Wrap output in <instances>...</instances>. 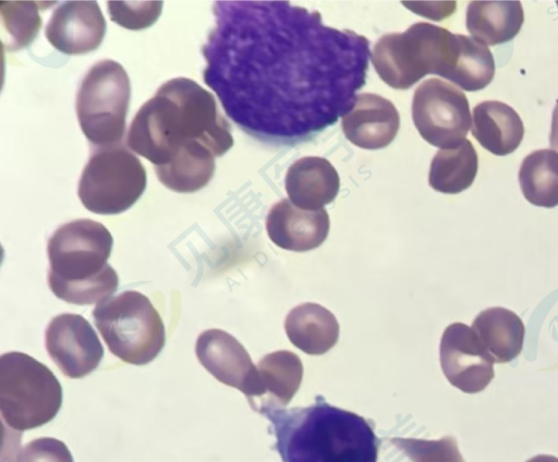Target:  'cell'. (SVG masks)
Wrapping results in <instances>:
<instances>
[{
    "label": "cell",
    "mask_w": 558,
    "mask_h": 462,
    "mask_svg": "<svg viewBox=\"0 0 558 462\" xmlns=\"http://www.w3.org/2000/svg\"><path fill=\"white\" fill-rule=\"evenodd\" d=\"M550 146L558 153V99L551 117Z\"/></svg>",
    "instance_id": "cell-30"
},
{
    "label": "cell",
    "mask_w": 558,
    "mask_h": 462,
    "mask_svg": "<svg viewBox=\"0 0 558 462\" xmlns=\"http://www.w3.org/2000/svg\"><path fill=\"white\" fill-rule=\"evenodd\" d=\"M329 227V216L324 208L302 209L287 198L274 204L266 218V230L271 242L293 252L320 246L327 239Z\"/></svg>",
    "instance_id": "cell-15"
},
{
    "label": "cell",
    "mask_w": 558,
    "mask_h": 462,
    "mask_svg": "<svg viewBox=\"0 0 558 462\" xmlns=\"http://www.w3.org/2000/svg\"><path fill=\"white\" fill-rule=\"evenodd\" d=\"M131 98L124 68L111 59L95 63L76 95V115L86 138L95 147L117 145L125 132Z\"/></svg>",
    "instance_id": "cell-7"
},
{
    "label": "cell",
    "mask_w": 558,
    "mask_h": 462,
    "mask_svg": "<svg viewBox=\"0 0 558 462\" xmlns=\"http://www.w3.org/2000/svg\"><path fill=\"white\" fill-rule=\"evenodd\" d=\"M107 8L111 21L124 28L138 31L149 27L158 20L162 1H108Z\"/></svg>",
    "instance_id": "cell-28"
},
{
    "label": "cell",
    "mask_w": 558,
    "mask_h": 462,
    "mask_svg": "<svg viewBox=\"0 0 558 462\" xmlns=\"http://www.w3.org/2000/svg\"><path fill=\"white\" fill-rule=\"evenodd\" d=\"M45 34L60 52L86 54L102 42L106 20L96 1H66L53 11Z\"/></svg>",
    "instance_id": "cell-13"
},
{
    "label": "cell",
    "mask_w": 558,
    "mask_h": 462,
    "mask_svg": "<svg viewBox=\"0 0 558 462\" xmlns=\"http://www.w3.org/2000/svg\"><path fill=\"white\" fill-rule=\"evenodd\" d=\"M46 350L62 374L83 378L95 370L102 356V344L90 324L78 314L53 317L45 335Z\"/></svg>",
    "instance_id": "cell-12"
},
{
    "label": "cell",
    "mask_w": 558,
    "mask_h": 462,
    "mask_svg": "<svg viewBox=\"0 0 558 462\" xmlns=\"http://www.w3.org/2000/svg\"><path fill=\"white\" fill-rule=\"evenodd\" d=\"M524 21L519 1H472L466 9V29L486 46L511 40Z\"/></svg>",
    "instance_id": "cell-23"
},
{
    "label": "cell",
    "mask_w": 558,
    "mask_h": 462,
    "mask_svg": "<svg viewBox=\"0 0 558 462\" xmlns=\"http://www.w3.org/2000/svg\"><path fill=\"white\" fill-rule=\"evenodd\" d=\"M494 74V57L485 44L473 37L451 33L439 76L464 90L475 92L485 88Z\"/></svg>",
    "instance_id": "cell-19"
},
{
    "label": "cell",
    "mask_w": 558,
    "mask_h": 462,
    "mask_svg": "<svg viewBox=\"0 0 558 462\" xmlns=\"http://www.w3.org/2000/svg\"><path fill=\"white\" fill-rule=\"evenodd\" d=\"M113 239L100 222L76 219L59 227L49 238L48 284L70 304H98L118 289L119 278L107 263Z\"/></svg>",
    "instance_id": "cell-4"
},
{
    "label": "cell",
    "mask_w": 558,
    "mask_h": 462,
    "mask_svg": "<svg viewBox=\"0 0 558 462\" xmlns=\"http://www.w3.org/2000/svg\"><path fill=\"white\" fill-rule=\"evenodd\" d=\"M495 363H509L522 351L525 328L512 311L495 306L482 311L471 327Z\"/></svg>",
    "instance_id": "cell-22"
},
{
    "label": "cell",
    "mask_w": 558,
    "mask_h": 462,
    "mask_svg": "<svg viewBox=\"0 0 558 462\" xmlns=\"http://www.w3.org/2000/svg\"><path fill=\"white\" fill-rule=\"evenodd\" d=\"M339 189V174L325 158H300L287 171L286 191L289 199L299 208L322 209L337 197Z\"/></svg>",
    "instance_id": "cell-18"
},
{
    "label": "cell",
    "mask_w": 558,
    "mask_h": 462,
    "mask_svg": "<svg viewBox=\"0 0 558 462\" xmlns=\"http://www.w3.org/2000/svg\"><path fill=\"white\" fill-rule=\"evenodd\" d=\"M439 360L447 380L465 393L483 391L495 376L493 357L474 330L463 323L445 329Z\"/></svg>",
    "instance_id": "cell-11"
},
{
    "label": "cell",
    "mask_w": 558,
    "mask_h": 462,
    "mask_svg": "<svg viewBox=\"0 0 558 462\" xmlns=\"http://www.w3.org/2000/svg\"><path fill=\"white\" fill-rule=\"evenodd\" d=\"M62 387L43 363L22 352L0 357V413L3 424L20 433L54 418Z\"/></svg>",
    "instance_id": "cell-5"
},
{
    "label": "cell",
    "mask_w": 558,
    "mask_h": 462,
    "mask_svg": "<svg viewBox=\"0 0 558 462\" xmlns=\"http://www.w3.org/2000/svg\"><path fill=\"white\" fill-rule=\"evenodd\" d=\"M472 135L488 151L497 156L513 153L524 135L523 122L509 105L486 100L473 108Z\"/></svg>",
    "instance_id": "cell-20"
},
{
    "label": "cell",
    "mask_w": 558,
    "mask_h": 462,
    "mask_svg": "<svg viewBox=\"0 0 558 462\" xmlns=\"http://www.w3.org/2000/svg\"><path fill=\"white\" fill-rule=\"evenodd\" d=\"M381 442V462H464L451 436L438 440L384 438Z\"/></svg>",
    "instance_id": "cell-26"
},
{
    "label": "cell",
    "mask_w": 558,
    "mask_h": 462,
    "mask_svg": "<svg viewBox=\"0 0 558 462\" xmlns=\"http://www.w3.org/2000/svg\"><path fill=\"white\" fill-rule=\"evenodd\" d=\"M92 315L109 351L125 363L148 364L165 345L162 319L150 300L138 291L128 290L106 299Z\"/></svg>",
    "instance_id": "cell-6"
},
{
    "label": "cell",
    "mask_w": 558,
    "mask_h": 462,
    "mask_svg": "<svg viewBox=\"0 0 558 462\" xmlns=\"http://www.w3.org/2000/svg\"><path fill=\"white\" fill-rule=\"evenodd\" d=\"M526 462H558V458L549 454H538L529 459Z\"/></svg>",
    "instance_id": "cell-31"
},
{
    "label": "cell",
    "mask_w": 558,
    "mask_h": 462,
    "mask_svg": "<svg viewBox=\"0 0 558 462\" xmlns=\"http://www.w3.org/2000/svg\"><path fill=\"white\" fill-rule=\"evenodd\" d=\"M519 183L523 196L532 205L558 206V153L538 149L529 154L520 166Z\"/></svg>",
    "instance_id": "cell-25"
},
{
    "label": "cell",
    "mask_w": 558,
    "mask_h": 462,
    "mask_svg": "<svg viewBox=\"0 0 558 462\" xmlns=\"http://www.w3.org/2000/svg\"><path fill=\"white\" fill-rule=\"evenodd\" d=\"M412 119L420 135L430 145L440 148L463 141L471 126L466 96L440 78L426 80L415 89Z\"/></svg>",
    "instance_id": "cell-10"
},
{
    "label": "cell",
    "mask_w": 558,
    "mask_h": 462,
    "mask_svg": "<svg viewBox=\"0 0 558 462\" xmlns=\"http://www.w3.org/2000/svg\"><path fill=\"white\" fill-rule=\"evenodd\" d=\"M53 4L56 1H2L0 15L3 47L15 51L28 46L41 27L39 11Z\"/></svg>",
    "instance_id": "cell-27"
},
{
    "label": "cell",
    "mask_w": 558,
    "mask_h": 462,
    "mask_svg": "<svg viewBox=\"0 0 558 462\" xmlns=\"http://www.w3.org/2000/svg\"><path fill=\"white\" fill-rule=\"evenodd\" d=\"M195 353L218 381L242 391L246 399L255 389L257 368L245 348L221 329L203 331L196 341Z\"/></svg>",
    "instance_id": "cell-14"
},
{
    "label": "cell",
    "mask_w": 558,
    "mask_h": 462,
    "mask_svg": "<svg viewBox=\"0 0 558 462\" xmlns=\"http://www.w3.org/2000/svg\"><path fill=\"white\" fill-rule=\"evenodd\" d=\"M342 131L354 145L364 149L388 146L400 127V115L395 105L372 93L356 96L351 110L342 117Z\"/></svg>",
    "instance_id": "cell-16"
},
{
    "label": "cell",
    "mask_w": 558,
    "mask_h": 462,
    "mask_svg": "<svg viewBox=\"0 0 558 462\" xmlns=\"http://www.w3.org/2000/svg\"><path fill=\"white\" fill-rule=\"evenodd\" d=\"M203 81L250 136L279 146L314 138L354 105L369 41L289 1H216Z\"/></svg>",
    "instance_id": "cell-1"
},
{
    "label": "cell",
    "mask_w": 558,
    "mask_h": 462,
    "mask_svg": "<svg viewBox=\"0 0 558 462\" xmlns=\"http://www.w3.org/2000/svg\"><path fill=\"white\" fill-rule=\"evenodd\" d=\"M263 415L270 422L282 462H377L379 441L369 422L322 397L310 406Z\"/></svg>",
    "instance_id": "cell-3"
},
{
    "label": "cell",
    "mask_w": 558,
    "mask_h": 462,
    "mask_svg": "<svg viewBox=\"0 0 558 462\" xmlns=\"http://www.w3.org/2000/svg\"><path fill=\"white\" fill-rule=\"evenodd\" d=\"M284 330L295 348L310 355H322L336 345L340 329L337 318L329 309L308 302L289 312Z\"/></svg>",
    "instance_id": "cell-21"
},
{
    "label": "cell",
    "mask_w": 558,
    "mask_h": 462,
    "mask_svg": "<svg viewBox=\"0 0 558 462\" xmlns=\"http://www.w3.org/2000/svg\"><path fill=\"white\" fill-rule=\"evenodd\" d=\"M126 144L154 165L166 187L193 193L209 183L215 157L233 146V137L214 95L191 78L175 77L138 109Z\"/></svg>",
    "instance_id": "cell-2"
},
{
    "label": "cell",
    "mask_w": 558,
    "mask_h": 462,
    "mask_svg": "<svg viewBox=\"0 0 558 462\" xmlns=\"http://www.w3.org/2000/svg\"><path fill=\"white\" fill-rule=\"evenodd\" d=\"M255 389L247 401L251 408L264 414L289 404L300 388L303 365L300 357L288 350L266 354L257 364Z\"/></svg>",
    "instance_id": "cell-17"
},
{
    "label": "cell",
    "mask_w": 558,
    "mask_h": 462,
    "mask_svg": "<svg viewBox=\"0 0 558 462\" xmlns=\"http://www.w3.org/2000/svg\"><path fill=\"white\" fill-rule=\"evenodd\" d=\"M145 187L143 163L129 149L117 144L92 149L77 194L87 210L98 215H118L133 206Z\"/></svg>",
    "instance_id": "cell-8"
},
{
    "label": "cell",
    "mask_w": 558,
    "mask_h": 462,
    "mask_svg": "<svg viewBox=\"0 0 558 462\" xmlns=\"http://www.w3.org/2000/svg\"><path fill=\"white\" fill-rule=\"evenodd\" d=\"M446 28L417 22L405 32L384 35L374 45L372 63L395 89H408L427 74H436Z\"/></svg>",
    "instance_id": "cell-9"
},
{
    "label": "cell",
    "mask_w": 558,
    "mask_h": 462,
    "mask_svg": "<svg viewBox=\"0 0 558 462\" xmlns=\"http://www.w3.org/2000/svg\"><path fill=\"white\" fill-rule=\"evenodd\" d=\"M16 462H74L65 443L51 437L27 442L16 454Z\"/></svg>",
    "instance_id": "cell-29"
},
{
    "label": "cell",
    "mask_w": 558,
    "mask_h": 462,
    "mask_svg": "<svg viewBox=\"0 0 558 462\" xmlns=\"http://www.w3.org/2000/svg\"><path fill=\"white\" fill-rule=\"evenodd\" d=\"M478 159L473 144L464 138L454 146L441 148L434 156L428 174L432 189L458 194L469 189L477 173Z\"/></svg>",
    "instance_id": "cell-24"
},
{
    "label": "cell",
    "mask_w": 558,
    "mask_h": 462,
    "mask_svg": "<svg viewBox=\"0 0 558 462\" xmlns=\"http://www.w3.org/2000/svg\"><path fill=\"white\" fill-rule=\"evenodd\" d=\"M557 5H558V1H557Z\"/></svg>",
    "instance_id": "cell-32"
}]
</instances>
